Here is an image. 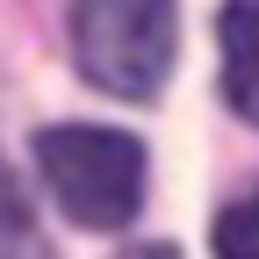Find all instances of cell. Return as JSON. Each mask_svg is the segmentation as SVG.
Instances as JSON below:
<instances>
[{
  "mask_svg": "<svg viewBox=\"0 0 259 259\" xmlns=\"http://www.w3.org/2000/svg\"><path fill=\"white\" fill-rule=\"evenodd\" d=\"M180 51V0H72L79 79L108 101H158Z\"/></svg>",
  "mask_w": 259,
  "mask_h": 259,
  "instance_id": "1",
  "label": "cell"
},
{
  "mask_svg": "<svg viewBox=\"0 0 259 259\" xmlns=\"http://www.w3.org/2000/svg\"><path fill=\"white\" fill-rule=\"evenodd\" d=\"M36 173L79 231H122L144 209V144L101 122H51L36 137Z\"/></svg>",
  "mask_w": 259,
  "mask_h": 259,
  "instance_id": "2",
  "label": "cell"
},
{
  "mask_svg": "<svg viewBox=\"0 0 259 259\" xmlns=\"http://www.w3.org/2000/svg\"><path fill=\"white\" fill-rule=\"evenodd\" d=\"M216 44H223V101L245 122H259V0H231L216 15Z\"/></svg>",
  "mask_w": 259,
  "mask_h": 259,
  "instance_id": "3",
  "label": "cell"
},
{
  "mask_svg": "<svg viewBox=\"0 0 259 259\" xmlns=\"http://www.w3.org/2000/svg\"><path fill=\"white\" fill-rule=\"evenodd\" d=\"M0 252H44V231H36V216L22 202V180L8 166H0Z\"/></svg>",
  "mask_w": 259,
  "mask_h": 259,
  "instance_id": "4",
  "label": "cell"
},
{
  "mask_svg": "<svg viewBox=\"0 0 259 259\" xmlns=\"http://www.w3.org/2000/svg\"><path fill=\"white\" fill-rule=\"evenodd\" d=\"M209 245H216L223 259H259V187L245 194L238 209H223V216H216V231H209Z\"/></svg>",
  "mask_w": 259,
  "mask_h": 259,
  "instance_id": "5",
  "label": "cell"
}]
</instances>
